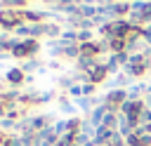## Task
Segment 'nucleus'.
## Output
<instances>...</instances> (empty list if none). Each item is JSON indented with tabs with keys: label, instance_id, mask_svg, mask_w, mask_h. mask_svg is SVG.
<instances>
[{
	"label": "nucleus",
	"instance_id": "423d86ee",
	"mask_svg": "<svg viewBox=\"0 0 151 146\" xmlns=\"http://www.w3.org/2000/svg\"><path fill=\"white\" fill-rule=\"evenodd\" d=\"M47 68H52V71L59 73V71L64 68V64H61V59H50V61H47Z\"/></svg>",
	"mask_w": 151,
	"mask_h": 146
},
{
	"label": "nucleus",
	"instance_id": "39448f33",
	"mask_svg": "<svg viewBox=\"0 0 151 146\" xmlns=\"http://www.w3.org/2000/svg\"><path fill=\"white\" fill-rule=\"evenodd\" d=\"M68 97H73V99H80V97H85V92H83V85H73L71 89H68Z\"/></svg>",
	"mask_w": 151,
	"mask_h": 146
},
{
	"label": "nucleus",
	"instance_id": "6e6552de",
	"mask_svg": "<svg viewBox=\"0 0 151 146\" xmlns=\"http://www.w3.org/2000/svg\"><path fill=\"white\" fill-rule=\"evenodd\" d=\"M0 9H2V2H0Z\"/></svg>",
	"mask_w": 151,
	"mask_h": 146
},
{
	"label": "nucleus",
	"instance_id": "7ed1b4c3",
	"mask_svg": "<svg viewBox=\"0 0 151 146\" xmlns=\"http://www.w3.org/2000/svg\"><path fill=\"white\" fill-rule=\"evenodd\" d=\"M61 33H64V28H61L57 21H47V24H45V35H47L50 40H59Z\"/></svg>",
	"mask_w": 151,
	"mask_h": 146
},
{
	"label": "nucleus",
	"instance_id": "0eeeda50",
	"mask_svg": "<svg viewBox=\"0 0 151 146\" xmlns=\"http://www.w3.org/2000/svg\"><path fill=\"white\" fill-rule=\"evenodd\" d=\"M97 87H94V82H85L83 85V92H85V97H92V92H94Z\"/></svg>",
	"mask_w": 151,
	"mask_h": 146
},
{
	"label": "nucleus",
	"instance_id": "f03ea898",
	"mask_svg": "<svg viewBox=\"0 0 151 146\" xmlns=\"http://www.w3.org/2000/svg\"><path fill=\"white\" fill-rule=\"evenodd\" d=\"M109 75V71H106V64H97L92 71H90V82H94V85H99L104 78Z\"/></svg>",
	"mask_w": 151,
	"mask_h": 146
},
{
	"label": "nucleus",
	"instance_id": "f257e3e1",
	"mask_svg": "<svg viewBox=\"0 0 151 146\" xmlns=\"http://www.w3.org/2000/svg\"><path fill=\"white\" fill-rule=\"evenodd\" d=\"M5 80H7L12 87H19V85L26 80V75H24V71H21V68H14V66H9V71L5 73Z\"/></svg>",
	"mask_w": 151,
	"mask_h": 146
},
{
	"label": "nucleus",
	"instance_id": "20e7f679",
	"mask_svg": "<svg viewBox=\"0 0 151 146\" xmlns=\"http://www.w3.org/2000/svg\"><path fill=\"white\" fill-rule=\"evenodd\" d=\"M57 106H59L61 113H73L76 111V101H71L68 97H59L57 99Z\"/></svg>",
	"mask_w": 151,
	"mask_h": 146
}]
</instances>
